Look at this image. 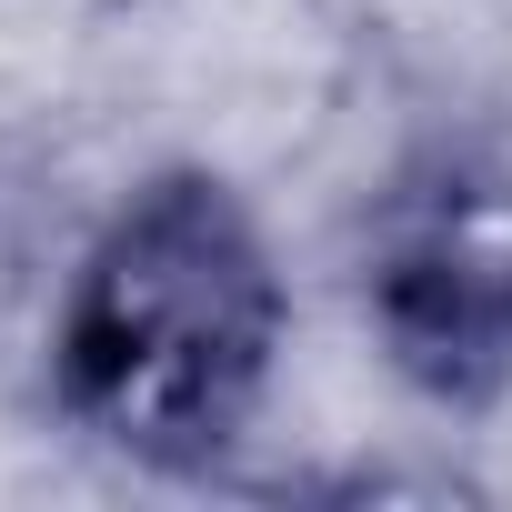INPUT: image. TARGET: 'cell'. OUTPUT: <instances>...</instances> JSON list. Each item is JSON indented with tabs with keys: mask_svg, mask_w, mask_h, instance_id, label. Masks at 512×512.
I'll return each mask as SVG.
<instances>
[{
	"mask_svg": "<svg viewBox=\"0 0 512 512\" xmlns=\"http://www.w3.org/2000/svg\"><path fill=\"white\" fill-rule=\"evenodd\" d=\"M292 362L282 241L221 161H151L81 231L41 322V402L141 482H221Z\"/></svg>",
	"mask_w": 512,
	"mask_h": 512,
	"instance_id": "1",
	"label": "cell"
},
{
	"mask_svg": "<svg viewBox=\"0 0 512 512\" xmlns=\"http://www.w3.org/2000/svg\"><path fill=\"white\" fill-rule=\"evenodd\" d=\"M362 332L422 412H492L512 392V161L422 151L362 221Z\"/></svg>",
	"mask_w": 512,
	"mask_h": 512,
	"instance_id": "2",
	"label": "cell"
}]
</instances>
